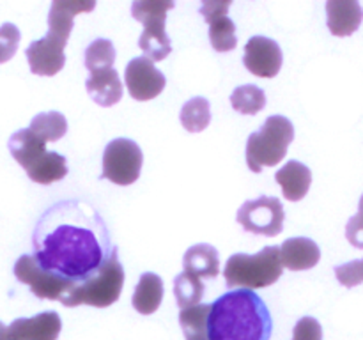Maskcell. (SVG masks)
<instances>
[{
  "mask_svg": "<svg viewBox=\"0 0 363 340\" xmlns=\"http://www.w3.org/2000/svg\"><path fill=\"white\" fill-rule=\"evenodd\" d=\"M14 276L20 280L21 283L30 287L32 294L39 300H62L77 283L69 282V280L62 278L59 275L45 271L39 268L35 259L32 255H21L14 264Z\"/></svg>",
  "mask_w": 363,
  "mask_h": 340,
  "instance_id": "cell-10",
  "label": "cell"
},
{
  "mask_svg": "<svg viewBox=\"0 0 363 340\" xmlns=\"http://www.w3.org/2000/svg\"><path fill=\"white\" fill-rule=\"evenodd\" d=\"M9 328L18 340H57L62 329V321L57 312L46 310L34 317L14 319Z\"/></svg>",
  "mask_w": 363,
  "mask_h": 340,
  "instance_id": "cell-15",
  "label": "cell"
},
{
  "mask_svg": "<svg viewBox=\"0 0 363 340\" xmlns=\"http://www.w3.org/2000/svg\"><path fill=\"white\" fill-rule=\"evenodd\" d=\"M238 223L247 232L259 236L275 237L284 230V205L277 197H259L255 200H247L236 215Z\"/></svg>",
  "mask_w": 363,
  "mask_h": 340,
  "instance_id": "cell-9",
  "label": "cell"
},
{
  "mask_svg": "<svg viewBox=\"0 0 363 340\" xmlns=\"http://www.w3.org/2000/svg\"><path fill=\"white\" fill-rule=\"evenodd\" d=\"M0 340H18L16 335L11 332L9 326L4 324L2 321H0Z\"/></svg>",
  "mask_w": 363,
  "mask_h": 340,
  "instance_id": "cell-33",
  "label": "cell"
},
{
  "mask_svg": "<svg viewBox=\"0 0 363 340\" xmlns=\"http://www.w3.org/2000/svg\"><path fill=\"white\" fill-rule=\"evenodd\" d=\"M170 9H174V2H133L131 6L133 18L144 25L138 46L152 64L167 59L172 52V42L165 30V18Z\"/></svg>",
  "mask_w": 363,
  "mask_h": 340,
  "instance_id": "cell-7",
  "label": "cell"
},
{
  "mask_svg": "<svg viewBox=\"0 0 363 340\" xmlns=\"http://www.w3.org/2000/svg\"><path fill=\"white\" fill-rule=\"evenodd\" d=\"M335 276L344 287H357L363 283V257L335 268Z\"/></svg>",
  "mask_w": 363,
  "mask_h": 340,
  "instance_id": "cell-30",
  "label": "cell"
},
{
  "mask_svg": "<svg viewBox=\"0 0 363 340\" xmlns=\"http://www.w3.org/2000/svg\"><path fill=\"white\" fill-rule=\"evenodd\" d=\"M293 340H323V328L318 319L301 317L294 326Z\"/></svg>",
  "mask_w": 363,
  "mask_h": 340,
  "instance_id": "cell-31",
  "label": "cell"
},
{
  "mask_svg": "<svg viewBox=\"0 0 363 340\" xmlns=\"http://www.w3.org/2000/svg\"><path fill=\"white\" fill-rule=\"evenodd\" d=\"M181 124L190 133H201L211 123V106L209 101L202 96H195V98L188 99L183 105L179 113Z\"/></svg>",
  "mask_w": 363,
  "mask_h": 340,
  "instance_id": "cell-23",
  "label": "cell"
},
{
  "mask_svg": "<svg viewBox=\"0 0 363 340\" xmlns=\"http://www.w3.org/2000/svg\"><path fill=\"white\" fill-rule=\"evenodd\" d=\"M28 130L34 135H38L45 142H57L66 135L67 120L60 112H45L38 113L30 120Z\"/></svg>",
  "mask_w": 363,
  "mask_h": 340,
  "instance_id": "cell-25",
  "label": "cell"
},
{
  "mask_svg": "<svg viewBox=\"0 0 363 340\" xmlns=\"http://www.w3.org/2000/svg\"><path fill=\"white\" fill-rule=\"evenodd\" d=\"M201 340H208V336H206V339H201Z\"/></svg>",
  "mask_w": 363,
  "mask_h": 340,
  "instance_id": "cell-35",
  "label": "cell"
},
{
  "mask_svg": "<svg viewBox=\"0 0 363 340\" xmlns=\"http://www.w3.org/2000/svg\"><path fill=\"white\" fill-rule=\"evenodd\" d=\"M142 156L140 147L130 138H116L106 144L103 152V179H108L119 186H130L140 177Z\"/></svg>",
  "mask_w": 363,
  "mask_h": 340,
  "instance_id": "cell-8",
  "label": "cell"
},
{
  "mask_svg": "<svg viewBox=\"0 0 363 340\" xmlns=\"http://www.w3.org/2000/svg\"><path fill=\"white\" fill-rule=\"evenodd\" d=\"M183 268L199 278H216L220 275L218 251L208 243L194 244L184 254Z\"/></svg>",
  "mask_w": 363,
  "mask_h": 340,
  "instance_id": "cell-21",
  "label": "cell"
},
{
  "mask_svg": "<svg viewBox=\"0 0 363 340\" xmlns=\"http://www.w3.org/2000/svg\"><path fill=\"white\" fill-rule=\"evenodd\" d=\"M64 48H66V42L59 41L50 34L38 41H32L25 52L32 73L39 76H53L59 73L66 64Z\"/></svg>",
  "mask_w": 363,
  "mask_h": 340,
  "instance_id": "cell-13",
  "label": "cell"
},
{
  "mask_svg": "<svg viewBox=\"0 0 363 340\" xmlns=\"http://www.w3.org/2000/svg\"><path fill=\"white\" fill-rule=\"evenodd\" d=\"M21 34L14 23L0 25V64L7 62L18 52Z\"/></svg>",
  "mask_w": 363,
  "mask_h": 340,
  "instance_id": "cell-29",
  "label": "cell"
},
{
  "mask_svg": "<svg viewBox=\"0 0 363 340\" xmlns=\"http://www.w3.org/2000/svg\"><path fill=\"white\" fill-rule=\"evenodd\" d=\"M284 55L280 45L264 35H254L245 45L243 64L259 78H275L282 67Z\"/></svg>",
  "mask_w": 363,
  "mask_h": 340,
  "instance_id": "cell-12",
  "label": "cell"
},
{
  "mask_svg": "<svg viewBox=\"0 0 363 340\" xmlns=\"http://www.w3.org/2000/svg\"><path fill=\"white\" fill-rule=\"evenodd\" d=\"M275 179L282 188L284 197L291 202H298L311 190L312 172L307 165L291 159L275 174Z\"/></svg>",
  "mask_w": 363,
  "mask_h": 340,
  "instance_id": "cell-20",
  "label": "cell"
},
{
  "mask_svg": "<svg viewBox=\"0 0 363 340\" xmlns=\"http://www.w3.org/2000/svg\"><path fill=\"white\" fill-rule=\"evenodd\" d=\"M113 62H116V48L110 39H96L85 50V67L91 73L105 67H113Z\"/></svg>",
  "mask_w": 363,
  "mask_h": 340,
  "instance_id": "cell-28",
  "label": "cell"
},
{
  "mask_svg": "<svg viewBox=\"0 0 363 340\" xmlns=\"http://www.w3.org/2000/svg\"><path fill=\"white\" fill-rule=\"evenodd\" d=\"M124 285V269L117 255V246H112L108 259L103 262L101 268L87 278L85 282L74 285L66 296L60 300L64 307H78V305H91V307L105 308L116 303L121 296Z\"/></svg>",
  "mask_w": 363,
  "mask_h": 340,
  "instance_id": "cell-5",
  "label": "cell"
},
{
  "mask_svg": "<svg viewBox=\"0 0 363 340\" xmlns=\"http://www.w3.org/2000/svg\"><path fill=\"white\" fill-rule=\"evenodd\" d=\"M321 259V250L308 237H289L280 246V262L291 271L314 268Z\"/></svg>",
  "mask_w": 363,
  "mask_h": 340,
  "instance_id": "cell-16",
  "label": "cell"
},
{
  "mask_svg": "<svg viewBox=\"0 0 363 340\" xmlns=\"http://www.w3.org/2000/svg\"><path fill=\"white\" fill-rule=\"evenodd\" d=\"M128 92L137 101H149L156 98L165 89V76L162 71L145 57H135L128 62L124 71Z\"/></svg>",
  "mask_w": 363,
  "mask_h": 340,
  "instance_id": "cell-11",
  "label": "cell"
},
{
  "mask_svg": "<svg viewBox=\"0 0 363 340\" xmlns=\"http://www.w3.org/2000/svg\"><path fill=\"white\" fill-rule=\"evenodd\" d=\"M272 333V314L254 290H230L211 305L208 340H269Z\"/></svg>",
  "mask_w": 363,
  "mask_h": 340,
  "instance_id": "cell-2",
  "label": "cell"
},
{
  "mask_svg": "<svg viewBox=\"0 0 363 340\" xmlns=\"http://www.w3.org/2000/svg\"><path fill=\"white\" fill-rule=\"evenodd\" d=\"M358 215L363 216V195H362V198H360V212H358Z\"/></svg>",
  "mask_w": 363,
  "mask_h": 340,
  "instance_id": "cell-34",
  "label": "cell"
},
{
  "mask_svg": "<svg viewBox=\"0 0 363 340\" xmlns=\"http://www.w3.org/2000/svg\"><path fill=\"white\" fill-rule=\"evenodd\" d=\"M32 246L39 268L77 285L91 278L112 251L105 220L80 200L46 209L32 234Z\"/></svg>",
  "mask_w": 363,
  "mask_h": 340,
  "instance_id": "cell-1",
  "label": "cell"
},
{
  "mask_svg": "<svg viewBox=\"0 0 363 340\" xmlns=\"http://www.w3.org/2000/svg\"><path fill=\"white\" fill-rule=\"evenodd\" d=\"M163 300V280L155 273H144L135 287L131 303L142 315L155 314Z\"/></svg>",
  "mask_w": 363,
  "mask_h": 340,
  "instance_id": "cell-22",
  "label": "cell"
},
{
  "mask_svg": "<svg viewBox=\"0 0 363 340\" xmlns=\"http://www.w3.org/2000/svg\"><path fill=\"white\" fill-rule=\"evenodd\" d=\"M85 87L92 101L99 106H113L123 98V81L113 67L92 71L89 80L85 81Z\"/></svg>",
  "mask_w": 363,
  "mask_h": 340,
  "instance_id": "cell-17",
  "label": "cell"
},
{
  "mask_svg": "<svg viewBox=\"0 0 363 340\" xmlns=\"http://www.w3.org/2000/svg\"><path fill=\"white\" fill-rule=\"evenodd\" d=\"M94 7V2H53L48 13V34L59 41L67 42L73 30L74 16L89 13Z\"/></svg>",
  "mask_w": 363,
  "mask_h": 340,
  "instance_id": "cell-19",
  "label": "cell"
},
{
  "mask_svg": "<svg viewBox=\"0 0 363 340\" xmlns=\"http://www.w3.org/2000/svg\"><path fill=\"white\" fill-rule=\"evenodd\" d=\"M211 305L199 303L195 307L184 308L179 312V324L183 328L184 339L201 340L208 336V315Z\"/></svg>",
  "mask_w": 363,
  "mask_h": 340,
  "instance_id": "cell-24",
  "label": "cell"
},
{
  "mask_svg": "<svg viewBox=\"0 0 363 340\" xmlns=\"http://www.w3.org/2000/svg\"><path fill=\"white\" fill-rule=\"evenodd\" d=\"M282 268L280 248L266 246L255 255L234 254L223 268V276L229 287L255 290L273 285L282 276Z\"/></svg>",
  "mask_w": 363,
  "mask_h": 340,
  "instance_id": "cell-4",
  "label": "cell"
},
{
  "mask_svg": "<svg viewBox=\"0 0 363 340\" xmlns=\"http://www.w3.org/2000/svg\"><path fill=\"white\" fill-rule=\"evenodd\" d=\"M230 2H204L201 14L209 23V39L216 52H230L236 48V25L227 16Z\"/></svg>",
  "mask_w": 363,
  "mask_h": 340,
  "instance_id": "cell-14",
  "label": "cell"
},
{
  "mask_svg": "<svg viewBox=\"0 0 363 340\" xmlns=\"http://www.w3.org/2000/svg\"><path fill=\"white\" fill-rule=\"evenodd\" d=\"M202 294H204V283H202L199 276L181 271L174 278V296H176V301L181 310L201 303Z\"/></svg>",
  "mask_w": 363,
  "mask_h": 340,
  "instance_id": "cell-26",
  "label": "cell"
},
{
  "mask_svg": "<svg viewBox=\"0 0 363 340\" xmlns=\"http://www.w3.org/2000/svg\"><path fill=\"white\" fill-rule=\"evenodd\" d=\"M294 140V126L287 117L272 115L261 130L247 140V165L252 172H261L264 166H275L286 158L289 144Z\"/></svg>",
  "mask_w": 363,
  "mask_h": 340,
  "instance_id": "cell-6",
  "label": "cell"
},
{
  "mask_svg": "<svg viewBox=\"0 0 363 340\" xmlns=\"http://www.w3.org/2000/svg\"><path fill=\"white\" fill-rule=\"evenodd\" d=\"M346 237L354 248L363 250V216L354 215L351 216L346 225Z\"/></svg>",
  "mask_w": 363,
  "mask_h": 340,
  "instance_id": "cell-32",
  "label": "cell"
},
{
  "mask_svg": "<svg viewBox=\"0 0 363 340\" xmlns=\"http://www.w3.org/2000/svg\"><path fill=\"white\" fill-rule=\"evenodd\" d=\"M326 14H328L330 32L337 38H347V35L354 34L363 20L362 6L353 0L326 2Z\"/></svg>",
  "mask_w": 363,
  "mask_h": 340,
  "instance_id": "cell-18",
  "label": "cell"
},
{
  "mask_svg": "<svg viewBox=\"0 0 363 340\" xmlns=\"http://www.w3.org/2000/svg\"><path fill=\"white\" fill-rule=\"evenodd\" d=\"M11 156L27 172L28 179L38 184H52L67 176L66 158L59 152L46 151V142L28 128L18 130L7 142Z\"/></svg>",
  "mask_w": 363,
  "mask_h": 340,
  "instance_id": "cell-3",
  "label": "cell"
},
{
  "mask_svg": "<svg viewBox=\"0 0 363 340\" xmlns=\"http://www.w3.org/2000/svg\"><path fill=\"white\" fill-rule=\"evenodd\" d=\"M230 105L243 115H255L266 106V94L261 87L254 84L241 85L230 94Z\"/></svg>",
  "mask_w": 363,
  "mask_h": 340,
  "instance_id": "cell-27",
  "label": "cell"
}]
</instances>
